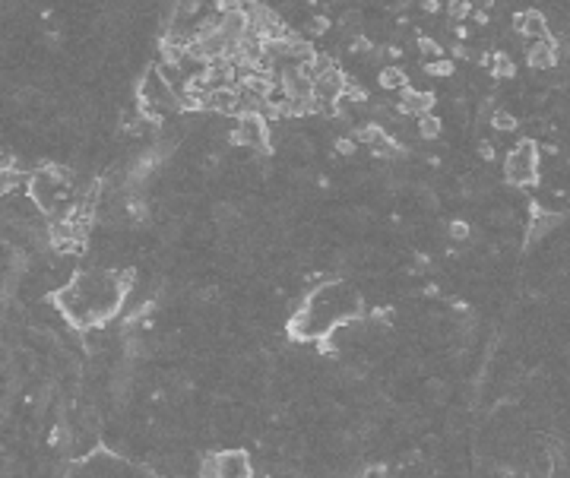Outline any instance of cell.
I'll return each instance as SVG.
<instances>
[{
	"mask_svg": "<svg viewBox=\"0 0 570 478\" xmlns=\"http://www.w3.org/2000/svg\"><path fill=\"white\" fill-rule=\"evenodd\" d=\"M418 51H422V54H428V57H444V48L438 45V41L434 39H418Z\"/></svg>",
	"mask_w": 570,
	"mask_h": 478,
	"instance_id": "2e32d148",
	"label": "cell"
},
{
	"mask_svg": "<svg viewBox=\"0 0 570 478\" xmlns=\"http://www.w3.org/2000/svg\"><path fill=\"white\" fill-rule=\"evenodd\" d=\"M491 76H498V79H510V76H516V63L510 61L504 51H498L494 54V61H491Z\"/></svg>",
	"mask_w": 570,
	"mask_h": 478,
	"instance_id": "30bf717a",
	"label": "cell"
},
{
	"mask_svg": "<svg viewBox=\"0 0 570 478\" xmlns=\"http://www.w3.org/2000/svg\"><path fill=\"white\" fill-rule=\"evenodd\" d=\"M469 10H472V0H450L447 13H450L454 23H460V19H466V16H469Z\"/></svg>",
	"mask_w": 570,
	"mask_h": 478,
	"instance_id": "5bb4252c",
	"label": "cell"
},
{
	"mask_svg": "<svg viewBox=\"0 0 570 478\" xmlns=\"http://www.w3.org/2000/svg\"><path fill=\"white\" fill-rule=\"evenodd\" d=\"M200 478H219V456H210L200 466Z\"/></svg>",
	"mask_w": 570,
	"mask_h": 478,
	"instance_id": "e0dca14e",
	"label": "cell"
},
{
	"mask_svg": "<svg viewBox=\"0 0 570 478\" xmlns=\"http://www.w3.org/2000/svg\"><path fill=\"white\" fill-rule=\"evenodd\" d=\"M374 48H371V41L365 39V35H358V39L352 41V54H371Z\"/></svg>",
	"mask_w": 570,
	"mask_h": 478,
	"instance_id": "ffe728a7",
	"label": "cell"
},
{
	"mask_svg": "<svg viewBox=\"0 0 570 478\" xmlns=\"http://www.w3.org/2000/svg\"><path fill=\"white\" fill-rule=\"evenodd\" d=\"M377 83H380L383 89H406V73L399 70V67H383L380 76H377Z\"/></svg>",
	"mask_w": 570,
	"mask_h": 478,
	"instance_id": "9c48e42d",
	"label": "cell"
},
{
	"mask_svg": "<svg viewBox=\"0 0 570 478\" xmlns=\"http://www.w3.org/2000/svg\"><path fill=\"white\" fill-rule=\"evenodd\" d=\"M307 25H311V35H327V32H329V19H327V16H314Z\"/></svg>",
	"mask_w": 570,
	"mask_h": 478,
	"instance_id": "d6986e66",
	"label": "cell"
},
{
	"mask_svg": "<svg viewBox=\"0 0 570 478\" xmlns=\"http://www.w3.org/2000/svg\"><path fill=\"white\" fill-rule=\"evenodd\" d=\"M440 130H444L440 118H434V114H425V118H418V136H422V140H438Z\"/></svg>",
	"mask_w": 570,
	"mask_h": 478,
	"instance_id": "8fae6325",
	"label": "cell"
},
{
	"mask_svg": "<svg viewBox=\"0 0 570 478\" xmlns=\"http://www.w3.org/2000/svg\"><path fill=\"white\" fill-rule=\"evenodd\" d=\"M478 156H482L485 162H491V158H494V146H491V143H478Z\"/></svg>",
	"mask_w": 570,
	"mask_h": 478,
	"instance_id": "7402d4cb",
	"label": "cell"
},
{
	"mask_svg": "<svg viewBox=\"0 0 570 478\" xmlns=\"http://www.w3.org/2000/svg\"><path fill=\"white\" fill-rule=\"evenodd\" d=\"M305 3H320V0H305Z\"/></svg>",
	"mask_w": 570,
	"mask_h": 478,
	"instance_id": "484cf974",
	"label": "cell"
},
{
	"mask_svg": "<svg viewBox=\"0 0 570 478\" xmlns=\"http://www.w3.org/2000/svg\"><path fill=\"white\" fill-rule=\"evenodd\" d=\"M266 136H269L266 118H263V114H254V111H247V114H241V121H238V127L232 130V136H228V140H232L234 146H250V149L269 152V143H266Z\"/></svg>",
	"mask_w": 570,
	"mask_h": 478,
	"instance_id": "7a4b0ae2",
	"label": "cell"
},
{
	"mask_svg": "<svg viewBox=\"0 0 570 478\" xmlns=\"http://www.w3.org/2000/svg\"><path fill=\"white\" fill-rule=\"evenodd\" d=\"M428 73H431V76H454V61L438 57L434 63H428Z\"/></svg>",
	"mask_w": 570,
	"mask_h": 478,
	"instance_id": "9a60e30c",
	"label": "cell"
},
{
	"mask_svg": "<svg viewBox=\"0 0 570 478\" xmlns=\"http://www.w3.org/2000/svg\"><path fill=\"white\" fill-rule=\"evenodd\" d=\"M355 146H358L355 136H339V140H336V152H339V156H355Z\"/></svg>",
	"mask_w": 570,
	"mask_h": 478,
	"instance_id": "ac0fdd59",
	"label": "cell"
},
{
	"mask_svg": "<svg viewBox=\"0 0 570 478\" xmlns=\"http://www.w3.org/2000/svg\"><path fill=\"white\" fill-rule=\"evenodd\" d=\"M345 89H349V76L343 70H329L314 83V98H320L323 105H333L345 95Z\"/></svg>",
	"mask_w": 570,
	"mask_h": 478,
	"instance_id": "277c9868",
	"label": "cell"
},
{
	"mask_svg": "<svg viewBox=\"0 0 570 478\" xmlns=\"http://www.w3.org/2000/svg\"><path fill=\"white\" fill-rule=\"evenodd\" d=\"M551 469H555L551 456H548V453H539V456H536V459L529 463V478H548V475H551Z\"/></svg>",
	"mask_w": 570,
	"mask_h": 478,
	"instance_id": "7c38bea8",
	"label": "cell"
},
{
	"mask_svg": "<svg viewBox=\"0 0 570 478\" xmlns=\"http://www.w3.org/2000/svg\"><path fill=\"white\" fill-rule=\"evenodd\" d=\"M513 25L520 35H526L529 41H539V39H548V19L545 13L539 10H526V13H516L513 16Z\"/></svg>",
	"mask_w": 570,
	"mask_h": 478,
	"instance_id": "5b68a950",
	"label": "cell"
},
{
	"mask_svg": "<svg viewBox=\"0 0 570 478\" xmlns=\"http://www.w3.org/2000/svg\"><path fill=\"white\" fill-rule=\"evenodd\" d=\"M450 238H454V241H466V238H469V225H466V222H454V225H450Z\"/></svg>",
	"mask_w": 570,
	"mask_h": 478,
	"instance_id": "44dd1931",
	"label": "cell"
},
{
	"mask_svg": "<svg viewBox=\"0 0 570 478\" xmlns=\"http://www.w3.org/2000/svg\"><path fill=\"white\" fill-rule=\"evenodd\" d=\"M422 10H425V13H438V10H440V0H422Z\"/></svg>",
	"mask_w": 570,
	"mask_h": 478,
	"instance_id": "603a6c76",
	"label": "cell"
},
{
	"mask_svg": "<svg viewBox=\"0 0 570 478\" xmlns=\"http://www.w3.org/2000/svg\"><path fill=\"white\" fill-rule=\"evenodd\" d=\"M206 108L216 111V114H225V118H232V114H244V102H241V92L232 86H216L210 89V95H206Z\"/></svg>",
	"mask_w": 570,
	"mask_h": 478,
	"instance_id": "3957f363",
	"label": "cell"
},
{
	"mask_svg": "<svg viewBox=\"0 0 570 478\" xmlns=\"http://www.w3.org/2000/svg\"><path fill=\"white\" fill-rule=\"evenodd\" d=\"M504 174L510 184H532L539 174V146L532 140H523L516 149H510L507 162H504Z\"/></svg>",
	"mask_w": 570,
	"mask_h": 478,
	"instance_id": "6da1fadb",
	"label": "cell"
},
{
	"mask_svg": "<svg viewBox=\"0 0 570 478\" xmlns=\"http://www.w3.org/2000/svg\"><path fill=\"white\" fill-rule=\"evenodd\" d=\"M434 95L431 92H418V89H406V95H403V102L396 105L403 114H418V118H425V114H431V108H434Z\"/></svg>",
	"mask_w": 570,
	"mask_h": 478,
	"instance_id": "52a82bcc",
	"label": "cell"
},
{
	"mask_svg": "<svg viewBox=\"0 0 570 478\" xmlns=\"http://www.w3.org/2000/svg\"><path fill=\"white\" fill-rule=\"evenodd\" d=\"M219 478H250V463L244 453H219Z\"/></svg>",
	"mask_w": 570,
	"mask_h": 478,
	"instance_id": "ba28073f",
	"label": "cell"
},
{
	"mask_svg": "<svg viewBox=\"0 0 570 478\" xmlns=\"http://www.w3.org/2000/svg\"><path fill=\"white\" fill-rule=\"evenodd\" d=\"M491 127L494 130H500V134H510V130H516V118L513 114H510V111H494L491 114Z\"/></svg>",
	"mask_w": 570,
	"mask_h": 478,
	"instance_id": "4fadbf2b",
	"label": "cell"
},
{
	"mask_svg": "<svg viewBox=\"0 0 570 478\" xmlns=\"http://www.w3.org/2000/svg\"><path fill=\"white\" fill-rule=\"evenodd\" d=\"M383 51H387L393 61H399V57H403V48H399V45H390V48H383Z\"/></svg>",
	"mask_w": 570,
	"mask_h": 478,
	"instance_id": "cb8c5ba5",
	"label": "cell"
},
{
	"mask_svg": "<svg viewBox=\"0 0 570 478\" xmlns=\"http://www.w3.org/2000/svg\"><path fill=\"white\" fill-rule=\"evenodd\" d=\"M476 23L478 25H488V13H485V10H476Z\"/></svg>",
	"mask_w": 570,
	"mask_h": 478,
	"instance_id": "d4e9b609",
	"label": "cell"
},
{
	"mask_svg": "<svg viewBox=\"0 0 570 478\" xmlns=\"http://www.w3.org/2000/svg\"><path fill=\"white\" fill-rule=\"evenodd\" d=\"M526 61H529L532 70H548L558 63V45L551 39H539L532 41V48L526 51Z\"/></svg>",
	"mask_w": 570,
	"mask_h": 478,
	"instance_id": "8992f818",
	"label": "cell"
}]
</instances>
